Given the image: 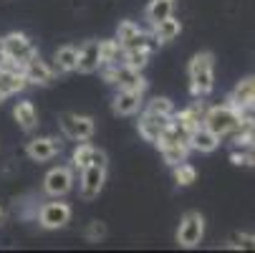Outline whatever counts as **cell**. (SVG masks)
I'll list each match as a JSON object with an SVG mask.
<instances>
[{"label":"cell","mask_w":255,"mask_h":253,"mask_svg":"<svg viewBox=\"0 0 255 253\" xmlns=\"http://www.w3.org/2000/svg\"><path fill=\"white\" fill-rule=\"evenodd\" d=\"M212 86H215V56L210 51H202L190 61V89L195 96H207Z\"/></svg>","instance_id":"6da1fadb"},{"label":"cell","mask_w":255,"mask_h":253,"mask_svg":"<svg viewBox=\"0 0 255 253\" xmlns=\"http://www.w3.org/2000/svg\"><path fill=\"white\" fill-rule=\"evenodd\" d=\"M240 122H243L240 112H238V109H233L230 104L212 106V109H207V112H205V117H202V124H205L210 132H215L217 137L233 134V132L240 127Z\"/></svg>","instance_id":"7a4b0ae2"},{"label":"cell","mask_w":255,"mask_h":253,"mask_svg":"<svg viewBox=\"0 0 255 253\" xmlns=\"http://www.w3.org/2000/svg\"><path fill=\"white\" fill-rule=\"evenodd\" d=\"M104 79L109 84H117L119 89H131V91H141V94L147 89V79L141 76V71L129 68L124 63H109L104 68Z\"/></svg>","instance_id":"3957f363"},{"label":"cell","mask_w":255,"mask_h":253,"mask_svg":"<svg viewBox=\"0 0 255 253\" xmlns=\"http://www.w3.org/2000/svg\"><path fill=\"white\" fill-rule=\"evenodd\" d=\"M117 43L122 46V51H131V48H154L157 41L152 38L149 33H144L136 23L131 20H122L119 30H117Z\"/></svg>","instance_id":"277c9868"},{"label":"cell","mask_w":255,"mask_h":253,"mask_svg":"<svg viewBox=\"0 0 255 253\" xmlns=\"http://www.w3.org/2000/svg\"><path fill=\"white\" fill-rule=\"evenodd\" d=\"M202 236H205V221H202V215L195 213V210L185 213V218L179 221V228H177V243L182 248H195V246H200Z\"/></svg>","instance_id":"5b68a950"},{"label":"cell","mask_w":255,"mask_h":253,"mask_svg":"<svg viewBox=\"0 0 255 253\" xmlns=\"http://www.w3.org/2000/svg\"><path fill=\"white\" fill-rule=\"evenodd\" d=\"M0 41H3V51H5L8 61H15V63L23 66L25 61H30L35 56V48H33L30 38L23 35V33H8L5 38H0Z\"/></svg>","instance_id":"8992f818"},{"label":"cell","mask_w":255,"mask_h":253,"mask_svg":"<svg viewBox=\"0 0 255 253\" xmlns=\"http://www.w3.org/2000/svg\"><path fill=\"white\" fill-rule=\"evenodd\" d=\"M61 129L68 139H76V142H84V139H91L94 134V119L91 117H81V114H61Z\"/></svg>","instance_id":"52a82bcc"},{"label":"cell","mask_w":255,"mask_h":253,"mask_svg":"<svg viewBox=\"0 0 255 253\" xmlns=\"http://www.w3.org/2000/svg\"><path fill=\"white\" fill-rule=\"evenodd\" d=\"M71 188H74V172H71V167H53L43 177V190L51 198H63Z\"/></svg>","instance_id":"ba28073f"},{"label":"cell","mask_w":255,"mask_h":253,"mask_svg":"<svg viewBox=\"0 0 255 253\" xmlns=\"http://www.w3.org/2000/svg\"><path fill=\"white\" fill-rule=\"evenodd\" d=\"M106 183V167L104 165H89L81 170V198L94 200Z\"/></svg>","instance_id":"9c48e42d"},{"label":"cell","mask_w":255,"mask_h":253,"mask_svg":"<svg viewBox=\"0 0 255 253\" xmlns=\"http://www.w3.org/2000/svg\"><path fill=\"white\" fill-rule=\"evenodd\" d=\"M172 124V117L167 114H154V112H144L141 119H139V134L147 139V142H157L162 137V132Z\"/></svg>","instance_id":"30bf717a"},{"label":"cell","mask_w":255,"mask_h":253,"mask_svg":"<svg viewBox=\"0 0 255 253\" xmlns=\"http://www.w3.org/2000/svg\"><path fill=\"white\" fill-rule=\"evenodd\" d=\"M38 221H41V226L48 228V231L63 228V226L71 221V208H68L66 203H46V205L41 208Z\"/></svg>","instance_id":"8fae6325"},{"label":"cell","mask_w":255,"mask_h":253,"mask_svg":"<svg viewBox=\"0 0 255 253\" xmlns=\"http://www.w3.org/2000/svg\"><path fill=\"white\" fill-rule=\"evenodd\" d=\"M25 152L33 162H48L51 157H56L61 152V142L53 139V137H35V139L28 142Z\"/></svg>","instance_id":"7c38bea8"},{"label":"cell","mask_w":255,"mask_h":253,"mask_svg":"<svg viewBox=\"0 0 255 253\" xmlns=\"http://www.w3.org/2000/svg\"><path fill=\"white\" fill-rule=\"evenodd\" d=\"M230 106L240 112V117L248 109H253V106H255V76H248V79H243L235 86V91L230 96Z\"/></svg>","instance_id":"4fadbf2b"},{"label":"cell","mask_w":255,"mask_h":253,"mask_svg":"<svg viewBox=\"0 0 255 253\" xmlns=\"http://www.w3.org/2000/svg\"><path fill=\"white\" fill-rule=\"evenodd\" d=\"M23 74H25V81L28 84H38V86H46L53 81V68L38 58V53H35L30 61L23 63Z\"/></svg>","instance_id":"5bb4252c"},{"label":"cell","mask_w":255,"mask_h":253,"mask_svg":"<svg viewBox=\"0 0 255 253\" xmlns=\"http://www.w3.org/2000/svg\"><path fill=\"white\" fill-rule=\"evenodd\" d=\"M187 144H190V150H197V152H215L217 144H220V137L215 132H210L205 124H197L187 134Z\"/></svg>","instance_id":"9a60e30c"},{"label":"cell","mask_w":255,"mask_h":253,"mask_svg":"<svg viewBox=\"0 0 255 253\" xmlns=\"http://www.w3.org/2000/svg\"><path fill=\"white\" fill-rule=\"evenodd\" d=\"M141 106V91H131V89H119V94L114 96V114L119 117H129L136 114Z\"/></svg>","instance_id":"2e32d148"},{"label":"cell","mask_w":255,"mask_h":253,"mask_svg":"<svg viewBox=\"0 0 255 253\" xmlns=\"http://www.w3.org/2000/svg\"><path fill=\"white\" fill-rule=\"evenodd\" d=\"M101 66V56H99V41H89L79 48V61H76V71L81 74H91Z\"/></svg>","instance_id":"e0dca14e"},{"label":"cell","mask_w":255,"mask_h":253,"mask_svg":"<svg viewBox=\"0 0 255 253\" xmlns=\"http://www.w3.org/2000/svg\"><path fill=\"white\" fill-rule=\"evenodd\" d=\"M152 28H154V30H152V38L157 41V46H159V43H169V41H174L177 35H179V30H182L179 20H174L172 15L164 18V20H159V23H154Z\"/></svg>","instance_id":"ac0fdd59"},{"label":"cell","mask_w":255,"mask_h":253,"mask_svg":"<svg viewBox=\"0 0 255 253\" xmlns=\"http://www.w3.org/2000/svg\"><path fill=\"white\" fill-rule=\"evenodd\" d=\"M13 117L20 124V129H25V132H30L35 124H38V114H35V106L30 101H18L15 109H13Z\"/></svg>","instance_id":"d6986e66"},{"label":"cell","mask_w":255,"mask_h":253,"mask_svg":"<svg viewBox=\"0 0 255 253\" xmlns=\"http://www.w3.org/2000/svg\"><path fill=\"white\" fill-rule=\"evenodd\" d=\"M162 157L169 167L179 165V162H185L187 160V152H190V144L187 142H174V144H162Z\"/></svg>","instance_id":"ffe728a7"},{"label":"cell","mask_w":255,"mask_h":253,"mask_svg":"<svg viewBox=\"0 0 255 253\" xmlns=\"http://www.w3.org/2000/svg\"><path fill=\"white\" fill-rule=\"evenodd\" d=\"M76 61H79V48H74V46H63L56 51V68L58 71H76Z\"/></svg>","instance_id":"44dd1931"},{"label":"cell","mask_w":255,"mask_h":253,"mask_svg":"<svg viewBox=\"0 0 255 253\" xmlns=\"http://www.w3.org/2000/svg\"><path fill=\"white\" fill-rule=\"evenodd\" d=\"M172 15V0H152V3L147 5V20L154 25L164 18Z\"/></svg>","instance_id":"7402d4cb"},{"label":"cell","mask_w":255,"mask_h":253,"mask_svg":"<svg viewBox=\"0 0 255 253\" xmlns=\"http://www.w3.org/2000/svg\"><path fill=\"white\" fill-rule=\"evenodd\" d=\"M149 48H131V51H124L122 56H124V66H129V68H136V71H141L144 66L149 63Z\"/></svg>","instance_id":"603a6c76"},{"label":"cell","mask_w":255,"mask_h":253,"mask_svg":"<svg viewBox=\"0 0 255 253\" xmlns=\"http://www.w3.org/2000/svg\"><path fill=\"white\" fill-rule=\"evenodd\" d=\"M119 53L122 46L117 41H99V56H101V66H109V63H119Z\"/></svg>","instance_id":"cb8c5ba5"},{"label":"cell","mask_w":255,"mask_h":253,"mask_svg":"<svg viewBox=\"0 0 255 253\" xmlns=\"http://www.w3.org/2000/svg\"><path fill=\"white\" fill-rule=\"evenodd\" d=\"M174 180H177V185H192L197 180V170L192 165H187V160H185V162L174 165Z\"/></svg>","instance_id":"d4e9b609"},{"label":"cell","mask_w":255,"mask_h":253,"mask_svg":"<svg viewBox=\"0 0 255 253\" xmlns=\"http://www.w3.org/2000/svg\"><path fill=\"white\" fill-rule=\"evenodd\" d=\"M91 155H94V144H89V142L84 139L79 147L74 150V165H76L79 170L89 167V165H91Z\"/></svg>","instance_id":"484cf974"},{"label":"cell","mask_w":255,"mask_h":253,"mask_svg":"<svg viewBox=\"0 0 255 253\" xmlns=\"http://www.w3.org/2000/svg\"><path fill=\"white\" fill-rule=\"evenodd\" d=\"M147 109L154 112V114H167V117L174 114V106H172V101H169L167 96H157V99H152Z\"/></svg>","instance_id":"4316f807"},{"label":"cell","mask_w":255,"mask_h":253,"mask_svg":"<svg viewBox=\"0 0 255 253\" xmlns=\"http://www.w3.org/2000/svg\"><path fill=\"white\" fill-rule=\"evenodd\" d=\"M104 236H106V226H104V223H99V221L89 223V228H86V238H89V241L99 243V241H101Z\"/></svg>","instance_id":"83f0119b"},{"label":"cell","mask_w":255,"mask_h":253,"mask_svg":"<svg viewBox=\"0 0 255 253\" xmlns=\"http://www.w3.org/2000/svg\"><path fill=\"white\" fill-rule=\"evenodd\" d=\"M233 248L255 251V236H253V233H240V236H235V243H233Z\"/></svg>","instance_id":"f1b7e54d"},{"label":"cell","mask_w":255,"mask_h":253,"mask_svg":"<svg viewBox=\"0 0 255 253\" xmlns=\"http://www.w3.org/2000/svg\"><path fill=\"white\" fill-rule=\"evenodd\" d=\"M91 165H104V167H106V152H101V150H96V147H94V155H91Z\"/></svg>","instance_id":"f546056e"},{"label":"cell","mask_w":255,"mask_h":253,"mask_svg":"<svg viewBox=\"0 0 255 253\" xmlns=\"http://www.w3.org/2000/svg\"><path fill=\"white\" fill-rule=\"evenodd\" d=\"M250 162L255 165V139H253V144H250Z\"/></svg>","instance_id":"4dcf8cb0"},{"label":"cell","mask_w":255,"mask_h":253,"mask_svg":"<svg viewBox=\"0 0 255 253\" xmlns=\"http://www.w3.org/2000/svg\"><path fill=\"white\" fill-rule=\"evenodd\" d=\"M5 61V51H3V41H0V63Z\"/></svg>","instance_id":"1f68e13d"},{"label":"cell","mask_w":255,"mask_h":253,"mask_svg":"<svg viewBox=\"0 0 255 253\" xmlns=\"http://www.w3.org/2000/svg\"><path fill=\"white\" fill-rule=\"evenodd\" d=\"M0 221H3V208H0Z\"/></svg>","instance_id":"d6a6232c"}]
</instances>
